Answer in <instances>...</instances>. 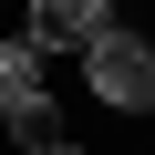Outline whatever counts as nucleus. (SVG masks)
I'll list each match as a JSON object with an SVG mask.
<instances>
[{
    "label": "nucleus",
    "mask_w": 155,
    "mask_h": 155,
    "mask_svg": "<svg viewBox=\"0 0 155 155\" xmlns=\"http://www.w3.org/2000/svg\"><path fill=\"white\" fill-rule=\"evenodd\" d=\"M0 11H11V0H0Z\"/></svg>",
    "instance_id": "obj_4"
},
{
    "label": "nucleus",
    "mask_w": 155,
    "mask_h": 155,
    "mask_svg": "<svg viewBox=\"0 0 155 155\" xmlns=\"http://www.w3.org/2000/svg\"><path fill=\"white\" fill-rule=\"evenodd\" d=\"M31 155H93V145H83V134H41Z\"/></svg>",
    "instance_id": "obj_3"
},
{
    "label": "nucleus",
    "mask_w": 155,
    "mask_h": 155,
    "mask_svg": "<svg viewBox=\"0 0 155 155\" xmlns=\"http://www.w3.org/2000/svg\"><path fill=\"white\" fill-rule=\"evenodd\" d=\"M114 31V0H31V21L11 31L21 52H41V62H62V52H83V41H104Z\"/></svg>",
    "instance_id": "obj_2"
},
{
    "label": "nucleus",
    "mask_w": 155,
    "mask_h": 155,
    "mask_svg": "<svg viewBox=\"0 0 155 155\" xmlns=\"http://www.w3.org/2000/svg\"><path fill=\"white\" fill-rule=\"evenodd\" d=\"M72 62H83V93H93L104 114H155V31L114 21L104 41H83Z\"/></svg>",
    "instance_id": "obj_1"
}]
</instances>
